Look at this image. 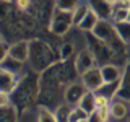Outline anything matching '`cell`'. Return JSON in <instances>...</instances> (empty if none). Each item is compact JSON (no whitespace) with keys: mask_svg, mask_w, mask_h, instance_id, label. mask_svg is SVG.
I'll use <instances>...</instances> for the list:
<instances>
[{"mask_svg":"<svg viewBox=\"0 0 130 122\" xmlns=\"http://www.w3.org/2000/svg\"><path fill=\"white\" fill-rule=\"evenodd\" d=\"M81 81H83L85 88H86L88 91L98 93L101 88L104 86V80H103L101 68L93 67V68H89V70H86L85 73H81Z\"/></svg>","mask_w":130,"mask_h":122,"instance_id":"6da1fadb","label":"cell"},{"mask_svg":"<svg viewBox=\"0 0 130 122\" xmlns=\"http://www.w3.org/2000/svg\"><path fill=\"white\" fill-rule=\"evenodd\" d=\"M70 24H73V13L62 11L59 8H55V15L51 21V29L57 33V34H63V33L68 31Z\"/></svg>","mask_w":130,"mask_h":122,"instance_id":"7a4b0ae2","label":"cell"},{"mask_svg":"<svg viewBox=\"0 0 130 122\" xmlns=\"http://www.w3.org/2000/svg\"><path fill=\"white\" fill-rule=\"evenodd\" d=\"M93 34L96 36L99 41H111V38H119L116 29L107 20H99V23L96 24V28L93 29Z\"/></svg>","mask_w":130,"mask_h":122,"instance_id":"3957f363","label":"cell"},{"mask_svg":"<svg viewBox=\"0 0 130 122\" xmlns=\"http://www.w3.org/2000/svg\"><path fill=\"white\" fill-rule=\"evenodd\" d=\"M88 89L85 88V85H78V83H72L68 85L65 89V101L68 104H80L81 98L86 95Z\"/></svg>","mask_w":130,"mask_h":122,"instance_id":"277c9868","label":"cell"},{"mask_svg":"<svg viewBox=\"0 0 130 122\" xmlns=\"http://www.w3.org/2000/svg\"><path fill=\"white\" fill-rule=\"evenodd\" d=\"M29 55V44L26 41H21V42H16L13 46H10V51H8V57L15 60H20V62H24Z\"/></svg>","mask_w":130,"mask_h":122,"instance_id":"5b68a950","label":"cell"},{"mask_svg":"<svg viewBox=\"0 0 130 122\" xmlns=\"http://www.w3.org/2000/svg\"><path fill=\"white\" fill-rule=\"evenodd\" d=\"M93 67H94V57H93L91 51H88V49L81 51L76 57V70H78V73H85Z\"/></svg>","mask_w":130,"mask_h":122,"instance_id":"8992f818","label":"cell"},{"mask_svg":"<svg viewBox=\"0 0 130 122\" xmlns=\"http://www.w3.org/2000/svg\"><path fill=\"white\" fill-rule=\"evenodd\" d=\"M116 96H119L124 101H130V65H127V68L122 73V78H120Z\"/></svg>","mask_w":130,"mask_h":122,"instance_id":"52a82bcc","label":"cell"},{"mask_svg":"<svg viewBox=\"0 0 130 122\" xmlns=\"http://www.w3.org/2000/svg\"><path fill=\"white\" fill-rule=\"evenodd\" d=\"M109 108H111V117L116 120H124L125 117L128 116V106L125 104L124 99H116V101H111V104H109Z\"/></svg>","mask_w":130,"mask_h":122,"instance_id":"ba28073f","label":"cell"},{"mask_svg":"<svg viewBox=\"0 0 130 122\" xmlns=\"http://www.w3.org/2000/svg\"><path fill=\"white\" fill-rule=\"evenodd\" d=\"M89 8L99 16L101 20H106L112 15V7L106 0H89Z\"/></svg>","mask_w":130,"mask_h":122,"instance_id":"9c48e42d","label":"cell"},{"mask_svg":"<svg viewBox=\"0 0 130 122\" xmlns=\"http://www.w3.org/2000/svg\"><path fill=\"white\" fill-rule=\"evenodd\" d=\"M101 73H103L104 85H111V83H119L124 72H120L114 65H104V67H101Z\"/></svg>","mask_w":130,"mask_h":122,"instance_id":"30bf717a","label":"cell"},{"mask_svg":"<svg viewBox=\"0 0 130 122\" xmlns=\"http://www.w3.org/2000/svg\"><path fill=\"white\" fill-rule=\"evenodd\" d=\"M99 20H101L99 16H98L91 8H89L88 13L85 15V18L81 20V23L78 24V29H81V31H91L93 33V29L96 28V24L99 23Z\"/></svg>","mask_w":130,"mask_h":122,"instance_id":"8fae6325","label":"cell"},{"mask_svg":"<svg viewBox=\"0 0 130 122\" xmlns=\"http://www.w3.org/2000/svg\"><path fill=\"white\" fill-rule=\"evenodd\" d=\"M78 106L88 114V116L94 114V111H96V93H93V91H86V95L81 98V101H80V104H78Z\"/></svg>","mask_w":130,"mask_h":122,"instance_id":"7c38bea8","label":"cell"},{"mask_svg":"<svg viewBox=\"0 0 130 122\" xmlns=\"http://www.w3.org/2000/svg\"><path fill=\"white\" fill-rule=\"evenodd\" d=\"M0 73H2V85H0V88H2L3 93H8V95H10V91H13L15 86H16L15 73L8 72V70H5V68H2Z\"/></svg>","mask_w":130,"mask_h":122,"instance_id":"4fadbf2b","label":"cell"},{"mask_svg":"<svg viewBox=\"0 0 130 122\" xmlns=\"http://www.w3.org/2000/svg\"><path fill=\"white\" fill-rule=\"evenodd\" d=\"M114 29H116L117 36L122 42L128 44L130 42V21H120V23H114Z\"/></svg>","mask_w":130,"mask_h":122,"instance_id":"5bb4252c","label":"cell"},{"mask_svg":"<svg viewBox=\"0 0 130 122\" xmlns=\"http://www.w3.org/2000/svg\"><path fill=\"white\" fill-rule=\"evenodd\" d=\"M80 0H55V8L62 11H68V13H73L76 8L80 7Z\"/></svg>","mask_w":130,"mask_h":122,"instance_id":"9a60e30c","label":"cell"},{"mask_svg":"<svg viewBox=\"0 0 130 122\" xmlns=\"http://www.w3.org/2000/svg\"><path fill=\"white\" fill-rule=\"evenodd\" d=\"M38 122H59V120H57L55 112H52L47 108L41 106L38 109Z\"/></svg>","mask_w":130,"mask_h":122,"instance_id":"2e32d148","label":"cell"},{"mask_svg":"<svg viewBox=\"0 0 130 122\" xmlns=\"http://www.w3.org/2000/svg\"><path fill=\"white\" fill-rule=\"evenodd\" d=\"M85 119H89V116L80 108V106L70 109V117H68V122H80V120H85Z\"/></svg>","mask_w":130,"mask_h":122,"instance_id":"e0dca14e","label":"cell"},{"mask_svg":"<svg viewBox=\"0 0 130 122\" xmlns=\"http://www.w3.org/2000/svg\"><path fill=\"white\" fill-rule=\"evenodd\" d=\"M88 10H89V5H80L73 11V24H75V26H78L81 23V20L85 18V15L88 13Z\"/></svg>","mask_w":130,"mask_h":122,"instance_id":"ac0fdd59","label":"cell"},{"mask_svg":"<svg viewBox=\"0 0 130 122\" xmlns=\"http://www.w3.org/2000/svg\"><path fill=\"white\" fill-rule=\"evenodd\" d=\"M94 116L99 122H107L109 117H111V108L109 106H104V108H98L94 111Z\"/></svg>","mask_w":130,"mask_h":122,"instance_id":"d6986e66","label":"cell"},{"mask_svg":"<svg viewBox=\"0 0 130 122\" xmlns=\"http://www.w3.org/2000/svg\"><path fill=\"white\" fill-rule=\"evenodd\" d=\"M55 116H57V120H59V122H68L70 109H68L67 106H60V108L55 111Z\"/></svg>","mask_w":130,"mask_h":122,"instance_id":"ffe728a7","label":"cell"},{"mask_svg":"<svg viewBox=\"0 0 130 122\" xmlns=\"http://www.w3.org/2000/svg\"><path fill=\"white\" fill-rule=\"evenodd\" d=\"M111 104V98H107L106 95L98 91L96 93V109L98 108H104V106H109Z\"/></svg>","mask_w":130,"mask_h":122,"instance_id":"44dd1931","label":"cell"},{"mask_svg":"<svg viewBox=\"0 0 130 122\" xmlns=\"http://www.w3.org/2000/svg\"><path fill=\"white\" fill-rule=\"evenodd\" d=\"M8 104H10V96H8V93L0 91V109L8 108Z\"/></svg>","mask_w":130,"mask_h":122,"instance_id":"7402d4cb","label":"cell"},{"mask_svg":"<svg viewBox=\"0 0 130 122\" xmlns=\"http://www.w3.org/2000/svg\"><path fill=\"white\" fill-rule=\"evenodd\" d=\"M16 7L20 8V10H28L29 8V3H31V0H16Z\"/></svg>","mask_w":130,"mask_h":122,"instance_id":"603a6c76","label":"cell"},{"mask_svg":"<svg viewBox=\"0 0 130 122\" xmlns=\"http://www.w3.org/2000/svg\"><path fill=\"white\" fill-rule=\"evenodd\" d=\"M117 8H122V10H127L130 11V0H119V2L116 3Z\"/></svg>","mask_w":130,"mask_h":122,"instance_id":"cb8c5ba5","label":"cell"},{"mask_svg":"<svg viewBox=\"0 0 130 122\" xmlns=\"http://www.w3.org/2000/svg\"><path fill=\"white\" fill-rule=\"evenodd\" d=\"M80 122H89V119H85V120H80Z\"/></svg>","mask_w":130,"mask_h":122,"instance_id":"d4e9b609","label":"cell"},{"mask_svg":"<svg viewBox=\"0 0 130 122\" xmlns=\"http://www.w3.org/2000/svg\"><path fill=\"white\" fill-rule=\"evenodd\" d=\"M3 2H10V0H3Z\"/></svg>","mask_w":130,"mask_h":122,"instance_id":"484cf974","label":"cell"}]
</instances>
